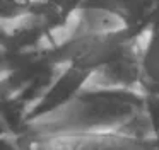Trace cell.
Segmentation results:
<instances>
[{
    "instance_id": "6da1fadb",
    "label": "cell",
    "mask_w": 159,
    "mask_h": 150,
    "mask_svg": "<svg viewBox=\"0 0 159 150\" xmlns=\"http://www.w3.org/2000/svg\"><path fill=\"white\" fill-rule=\"evenodd\" d=\"M94 131H121L132 136H159L139 90L82 87L67 102L24 123L21 136H57Z\"/></svg>"
},
{
    "instance_id": "7a4b0ae2",
    "label": "cell",
    "mask_w": 159,
    "mask_h": 150,
    "mask_svg": "<svg viewBox=\"0 0 159 150\" xmlns=\"http://www.w3.org/2000/svg\"><path fill=\"white\" fill-rule=\"evenodd\" d=\"M22 150H159V136L142 138L121 131H94L57 136H21Z\"/></svg>"
},
{
    "instance_id": "3957f363",
    "label": "cell",
    "mask_w": 159,
    "mask_h": 150,
    "mask_svg": "<svg viewBox=\"0 0 159 150\" xmlns=\"http://www.w3.org/2000/svg\"><path fill=\"white\" fill-rule=\"evenodd\" d=\"M139 38L132 39L113 60L91 72L84 87L139 90Z\"/></svg>"
},
{
    "instance_id": "277c9868",
    "label": "cell",
    "mask_w": 159,
    "mask_h": 150,
    "mask_svg": "<svg viewBox=\"0 0 159 150\" xmlns=\"http://www.w3.org/2000/svg\"><path fill=\"white\" fill-rule=\"evenodd\" d=\"M139 92L159 104V14L139 38Z\"/></svg>"
},
{
    "instance_id": "5b68a950",
    "label": "cell",
    "mask_w": 159,
    "mask_h": 150,
    "mask_svg": "<svg viewBox=\"0 0 159 150\" xmlns=\"http://www.w3.org/2000/svg\"><path fill=\"white\" fill-rule=\"evenodd\" d=\"M87 75H89L87 72L62 65L60 70L57 72V75L53 77V80L48 84V87L43 90L39 99L31 108L28 119L36 118V116H43L46 113L57 109L58 106H62L63 102H67L74 94H77L84 87V84L87 80Z\"/></svg>"
},
{
    "instance_id": "8992f818",
    "label": "cell",
    "mask_w": 159,
    "mask_h": 150,
    "mask_svg": "<svg viewBox=\"0 0 159 150\" xmlns=\"http://www.w3.org/2000/svg\"><path fill=\"white\" fill-rule=\"evenodd\" d=\"M84 2L96 3L115 12L137 34L144 33L159 14V0H84Z\"/></svg>"
},
{
    "instance_id": "52a82bcc",
    "label": "cell",
    "mask_w": 159,
    "mask_h": 150,
    "mask_svg": "<svg viewBox=\"0 0 159 150\" xmlns=\"http://www.w3.org/2000/svg\"><path fill=\"white\" fill-rule=\"evenodd\" d=\"M84 0H36L33 12H38L52 27H58L82 5Z\"/></svg>"
},
{
    "instance_id": "ba28073f",
    "label": "cell",
    "mask_w": 159,
    "mask_h": 150,
    "mask_svg": "<svg viewBox=\"0 0 159 150\" xmlns=\"http://www.w3.org/2000/svg\"><path fill=\"white\" fill-rule=\"evenodd\" d=\"M0 150H22L21 135L14 126L0 114Z\"/></svg>"
},
{
    "instance_id": "9c48e42d",
    "label": "cell",
    "mask_w": 159,
    "mask_h": 150,
    "mask_svg": "<svg viewBox=\"0 0 159 150\" xmlns=\"http://www.w3.org/2000/svg\"><path fill=\"white\" fill-rule=\"evenodd\" d=\"M7 36H9V20L0 19V75H4L7 67Z\"/></svg>"
},
{
    "instance_id": "30bf717a",
    "label": "cell",
    "mask_w": 159,
    "mask_h": 150,
    "mask_svg": "<svg viewBox=\"0 0 159 150\" xmlns=\"http://www.w3.org/2000/svg\"><path fill=\"white\" fill-rule=\"evenodd\" d=\"M14 5H17L19 9H22V10H26V12H29V10L33 9V5H34V2L36 0H11Z\"/></svg>"
}]
</instances>
